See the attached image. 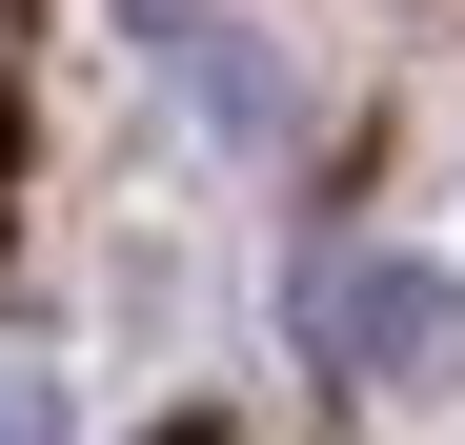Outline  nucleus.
<instances>
[{
    "label": "nucleus",
    "mask_w": 465,
    "mask_h": 445,
    "mask_svg": "<svg viewBox=\"0 0 465 445\" xmlns=\"http://www.w3.org/2000/svg\"><path fill=\"white\" fill-rule=\"evenodd\" d=\"M41 425H61V405H41V364H0V445H41Z\"/></svg>",
    "instance_id": "nucleus-2"
},
{
    "label": "nucleus",
    "mask_w": 465,
    "mask_h": 445,
    "mask_svg": "<svg viewBox=\"0 0 465 445\" xmlns=\"http://www.w3.org/2000/svg\"><path fill=\"white\" fill-rule=\"evenodd\" d=\"M283 344L324 364V385L425 405V385H465V283H445V263H405V243H303V283H283Z\"/></svg>",
    "instance_id": "nucleus-1"
}]
</instances>
